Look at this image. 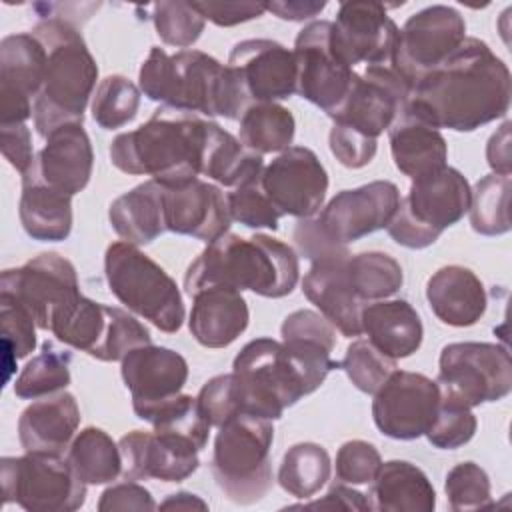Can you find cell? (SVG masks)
<instances>
[{"instance_id":"obj_22","label":"cell","mask_w":512,"mask_h":512,"mask_svg":"<svg viewBox=\"0 0 512 512\" xmlns=\"http://www.w3.org/2000/svg\"><path fill=\"white\" fill-rule=\"evenodd\" d=\"M118 448L124 480L182 482L200 466V450L192 442L154 430H132L118 440Z\"/></svg>"},{"instance_id":"obj_32","label":"cell","mask_w":512,"mask_h":512,"mask_svg":"<svg viewBox=\"0 0 512 512\" xmlns=\"http://www.w3.org/2000/svg\"><path fill=\"white\" fill-rule=\"evenodd\" d=\"M394 166L410 180H418L446 168L448 144L440 130L404 112L388 128Z\"/></svg>"},{"instance_id":"obj_27","label":"cell","mask_w":512,"mask_h":512,"mask_svg":"<svg viewBox=\"0 0 512 512\" xmlns=\"http://www.w3.org/2000/svg\"><path fill=\"white\" fill-rule=\"evenodd\" d=\"M80 426V408L76 398L66 392H54L36 398L18 418V440L24 452L62 456L68 450Z\"/></svg>"},{"instance_id":"obj_52","label":"cell","mask_w":512,"mask_h":512,"mask_svg":"<svg viewBox=\"0 0 512 512\" xmlns=\"http://www.w3.org/2000/svg\"><path fill=\"white\" fill-rule=\"evenodd\" d=\"M198 406L208 418V422L216 428H220L226 420L240 414L236 390H234V376L230 374H218L210 378L198 392Z\"/></svg>"},{"instance_id":"obj_16","label":"cell","mask_w":512,"mask_h":512,"mask_svg":"<svg viewBox=\"0 0 512 512\" xmlns=\"http://www.w3.org/2000/svg\"><path fill=\"white\" fill-rule=\"evenodd\" d=\"M410 96V86L388 64L366 66L356 72L342 104L330 114L334 124L348 126L368 138L388 130L402 114Z\"/></svg>"},{"instance_id":"obj_6","label":"cell","mask_w":512,"mask_h":512,"mask_svg":"<svg viewBox=\"0 0 512 512\" xmlns=\"http://www.w3.org/2000/svg\"><path fill=\"white\" fill-rule=\"evenodd\" d=\"M272 442L274 426L268 418L236 414L218 428L210 470L228 500L248 506L270 492Z\"/></svg>"},{"instance_id":"obj_60","label":"cell","mask_w":512,"mask_h":512,"mask_svg":"<svg viewBox=\"0 0 512 512\" xmlns=\"http://www.w3.org/2000/svg\"><path fill=\"white\" fill-rule=\"evenodd\" d=\"M510 128L512 122L506 120L490 138L486 144V160L492 168V174L510 176L512 172V154H510Z\"/></svg>"},{"instance_id":"obj_31","label":"cell","mask_w":512,"mask_h":512,"mask_svg":"<svg viewBox=\"0 0 512 512\" xmlns=\"http://www.w3.org/2000/svg\"><path fill=\"white\" fill-rule=\"evenodd\" d=\"M362 332L382 354L400 360L412 356L424 338V326L416 308L400 298L376 300L362 306Z\"/></svg>"},{"instance_id":"obj_45","label":"cell","mask_w":512,"mask_h":512,"mask_svg":"<svg viewBox=\"0 0 512 512\" xmlns=\"http://www.w3.org/2000/svg\"><path fill=\"white\" fill-rule=\"evenodd\" d=\"M152 22L160 40L168 46L190 48L204 32L206 20L192 2H156L152 6Z\"/></svg>"},{"instance_id":"obj_40","label":"cell","mask_w":512,"mask_h":512,"mask_svg":"<svg viewBox=\"0 0 512 512\" xmlns=\"http://www.w3.org/2000/svg\"><path fill=\"white\" fill-rule=\"evenodd\" d=\"M330 472L332 462L324 446L316 442H298L284 452L276 480L284 492L306 500L324 488Z\"/></svg>"},{"instance_id":"obj_53","label":"cell","mask_w":512,"mask_h":512,"mask_svg":"<svg viewBox=\"0 0 512 512\" xmlns=\"http://www.w3.org/2000/svg\"><path fill=\"white\" fill-rule=\"evenodd\" d=\"M328 144H330V152L334 154V158L352 170L364 168L366 164L372 162V158L376 156L378 150V140L368 138L348 126L342 124H332L330 134H328Z\"/></svg>"},{"instance_id":"obj_1","label":"cell","mask_w":512,"mask_h":512,"mask_svg":"<svg viewBox=\"0 0 512 512\" xmlns=\"http://www.w3.org/2000/svg\"><path fill=\"white\" fill-rule=\"evenodd\" d=\"M512 76L502 58L480 40L464 42L412 88L404 112L454 132H472L504 118L510 108Z\"/></svg>"},{"instance_id":"obj_47","label":"cell","mask_w":512,"mask_h":512,"mask_svg":"<svg viewBox=\"0 0 512 512\" xmlns=\"http://www.w3.org/2000/svg\"><path fill=\"white\" fill-rule=\"evenodd\" d=\"M340 368L360 392L374 394L396 370V360L382 354L366 338H358L346 348V354L340 360Z\"/></svg>"},{"instance_id":"obj_10","label":"cell","mask_w":512,"mask_h":512,"mask_svg":"<svg viewBox=\"0 0 512 512\" xmlns=\"http://www.w3.org/2000/svg\"><path fill=\"white\" fill-rule=\"evenodd\" d=\"M440 402L476 408L498 402L512 390V362L506 346L492 342H452L438 358Z\"/></svg>"},{"instance_id":"obj_18","label":"cell","mask_w":512,"mask_h":512,"mask_svg":"<svg viewBox=\"0 0 512 512\" xmlns=\"http://www.w3.org/2000/svg\"><path fill=\"white\" fill-rule=\"evenodd\" d=\"M396 36L398 26L380 2H342L332 22V48L350 68L388 64Z\"/></svg>"},{"instance_id":"obj_38","label":"cell","mask_w":512,"mask_h":512,"mask_svg":"<svg viewBox=\"0 0 512 512\" xmlns=\"http://www.w3.org/2000/svg\"><path fill=\"white\" fill-rule=\"evenodd\" d=\"M294 134L296 120L292 112L278 102L250 104L240 116L238 140L260 156L288 150Z\"/></svg>"},{"instance_id":"obj_5","label":"cell","mask_w":512,"mask_h":512,"mask_svg":"<svg viewBox=\"0 0 512 512\" xmlns=\"http://www.w3.org/2000/svg\"><path fill=\"white\" fill-rule=\"evenodd\" d=\"M46 48L42 90L34 100L32 120L46 138L64 124H82L92 100L98 66L82 34L62 18H46L30 30Z\"/></svg>"},{"instance_id":"obj_19","label":"cell","mask_w":512,"mask_h":512,"mask_svg":"<svg viewBox=\"0 0 512 512\" xmlns=\"http://www.w3.org/2000/svg\"><path fill=\"white\" fill-rule=\"evenodd\" d=\"M400 190L390 180H374L340 190L316 218L322 230L340 244H350L388 226L400 204Z\"/></svg>"},{"instance_id":"obj_36","label":"cell","mask_w":512,"mask_h":512,"mask_svg":"<svg viewBox=\"0 0 512 512\" xmlns=\"http://www.w3.org/2000/svg\"><path fill=\"white\" fill-rule=\"evenodd\" d=\"M264 168V158L248 150L236 136L210 120L208 140L204 148L202 176L220 186L236 188L238 184L258 176Z\"/></svg>"},{"instance_id":"obj_24","label":"cell","mask_w":512,"mask_h":512,"mask_svg":"<svg viewBox=\"0 0 512 512\" xmlns=\"http://www.w3.org/2000/svg\"><path fill=\"white\" fill-rule=\"evenodd\" d=\"M162 206L166 230L206 244L226 234L232 224L226 194L200 178L182 186H162Z\"/></svg>"},{"instance_id":"obj_42","label":"cell","mask_w":512,"mask_h":512,"mask_svg":"<svg viewBox=\"0 0 512 512\" xmlns=\"http://www.w3.org/2000/svg\"><path fill=\"white\" fill-rule=\"evenodd\" d=\"M348 278L362 302H376L394 296L404 284V272L396 258L386 252H360L348 256Z\"/></svg>"},{"instance_id":"obj_39","label":"cell","mask_w":512,"mask_h":512,"mask_svg":"<svg viewBox=\"0 0 512 512\" xmlns=\"http://www.w3.org/2000/svg\"><path fill=\"white\" fill-rule=\"evenodd\" d=\"M134 414L140 420L150 422L154 432L180 436V438L192 442L200 452L208 444L212 424L200 410L198 398L192 394L180 392L164 402L134 410Z\"/></svg>"},{"instance_id":"obj_20","label":"cell","mask_w":512,"mask_h":512,"mask_svg":"<svg viewBox=\"0 0 512 512\" xmlns=\"http://www.w3.org/2000/svg\"><path fill=\"white\" fill-rule=\"evenodd\" d=\"M46 48L32 32L8 34L0 42V124H22L32 116L42 90Z\"/></svg>"},{"instance_id":"obj_48","label":"cell","mask_w":512,"mask_h":512,"mask_svg":"<svg viewBox=\"0 0 512 512\" xmlns=\"http://www.w3.org/2000/svg\"><path fill=\"white\" fill-rule=\"evenodd\" d=\"M2 348H4V380L10 378V368L18 358H26L36 348V322L30 312L8 296H0Z\"/></svg>"},{"instance_id":"obj_59","label":"cell","mask_w":512,"mask_h":512,"mask_svg":"<svg viewBox=\"0 0 512 512\" xmlns=\"http://www.w3.org/2000/svg\"><path fill=\"white\" fill-rule=\"evenodd\" d=\"M290 508H306V510H358L366 512L372 510V502L366 494L354 490L350 484L338 482L334 484L322 498L312 502L294 504Z\"/></svg>"},{"instance_id":"obj_15","label":"cell","mask_w":512,"mask_h":512,"mask_svg":"<svg viewBox=\"0 0 512 512\" xmlns=\"http://www.w3.org/2000/svg\"><path fill=\"white\" fill-rule=\"evenodd\" d=\"M440 406L436 380L408 370H394L374 392L376 428L394 440H416L426 434Z\"/></svg>"},{"instance_id":"obj_23","label":"cell","mask_w":512,"mask_h":512,"mask_svg":"<svg viewBox=\"0 0 512 512\" xmlns=\"http://www.w3.org/2000/svg\"><path fill=\"white\" fill-rule=\"evenodd\" d=\"M36 152L22 182L44 184L68 196L82 192L92 176L94 152L82 124H64L52 130Z\"/></svg>"},{"instance_id":"obj_51","label":"cell","mask_w":512,"mask_h":512,"mask_svg":"<svg viewBox=\"0 0 512 512\" xmlns=\"http://www.w3.org/2000/svg\"><path fill=\"white\" fill-rule=\"evenodd\" d=\"M382 464L380 452L366 440H348L336 452V480L358 486L370 484Z\"/></svg>"},{"instance_id":"obj_50","label":"cell","mask_w":512,"mask_h":512,"mask_svg":"<svg viewBox=\"0 0 512 512\" xmlns=\"http://www.w3.org/2000/svg\"><path fill=\"white\" fill-rule=\"evenodd\" d=\"M476 428H478V420L472 408L440 402L436 418L424 436L434 448L454 450L468 444L474 438Z\"/></svg>"},{"instance_id":"obj_43","label":"cell","mask_w":512,"mask_h":512,"mask_svg":"<svg viewBox=\"0 0 512 512\" xmlns=\"http://www.w3.org/2000/svg\"><path fill=\"white\" fill-rule=\"evenodd\" d=\"M510 186V176L500 174H488L476 182L468 210L474 232L482 236H500L510 230Z\"/></svg>"},{"instance_id":"obj_28","label":"cell","mask_w":512,"mask_h":512,"mask_svg":"<svg viewBox=\"0 0 512 512\" xmlns=\"http://www.w3.org/2000/svg\"><path fill=\"white\" fill-rule=\"evenodd\" d=\"M470 200L472 188L466 176L446 166L436 174L412 180L402 204L420 224L444 232L464 218L470 210Z\"/></svg>"},{"instance_id":"obj_2","label":"cell","mask_w":512,"mask_h":512,"mask_svg":"<svg viewBox=\"0 0 512 512\" xmlns=\"http://www.w3.org/2000/svg\"><path fill=\"white\" fill-rule=\"evenodd\" d=\"M210 120L200 114L160 106L136 130L110 142V162L124 174L152 176L172 188L202 174Z\"/></svg>"},{"instance_id":"obj_55","label":"cell","mask_w":512,"mask_h":512,"mask_svg":"<svg viewBox=\"0 0 512 512\" xmlns=\"http://www.w3.org/2000/svg\"><path fill=\"white\" fill-rule=\"evenodd\" d=\"M156 508L158 504L154 502L152 494L136 480H124L108 486L98 500L100 512H148Z\"/></svg>"},{"instance_id":"obj_9","label":"cell","mask_w":512,"mask_h":512,"mask_svg":"<svg viewBox=\"0 0 512 512\" xmlns=\"http://www.w3.org/2000/svg\"><path fill=\"white\" fill-rule=\"evenodd\" d=\"M50 332L62 344L100 362H118L132 348L152 342L148 328L128 310L94 302L82 294L54 312Z\"/></svg>"},{"instance_id":"obj_34","label":"cell","mask_w":512,"mask_h":512,"mask_svg":"<svg viewBox=\"0 0 512 512\" xmlns=\"http://www.w3.org/2000/svg\"><path fill=\"white\" fill-rule=\"evenodd\" d=\"M108 220L124 242L134 246L154 242L166 232L162 184L150 178L120 194L108 208Z\"/></svg>"},{"instance_id":"obj_41","label":"cell","mask_w":512,"mask_h":512,"mask_svg":"<svg viewBox=\"0 0 512 512\" xmlns=\"http://www.w3.org/2000/svg\"><path fill=\"white\" fill-rule=\"evenodd\" d=\"M70 362L72 352L46 340L42 350L26 362L14 380V394L24 400H36L60 390L70 384Z\"/></svg>"},{"instance_id":"obj_44","label":"cell","mask_w":512,"mask_h":512,"mask_svg":"<svg viewBox=\"0 0 512 512\" xmlns=\"http://www.w3.org/2000/svg\"><path fill=\"white\" fill-rule=\"evenodd\" d=\"M140 94V88L122 74L102 78L90 100L94 122L104 130L126 126L138 114Z\"/></svg>"},{"instance_id":"obj_30","label":"cell","mask_w":512,"mask_h":512,"mask_svg":"<svg viewBox=\"0 0 512 512\" xmlns=\"http://www.w3.org/2000/svg\"><path fill=\"white\" fill-rule=\"evenodd\" d=\"M426 300L434 316L454 328L474 326L488 306L482 280L460 264L442 266L428 278Z\"/></svg>"},{"instance_id":"obj_14","label":"cell","mask_w":512,"mask_h":512,"mask_svg":"<svg viewBox=\"0 0 512 512\" xmlns=\"http://www.w3.org/2000/svg\"><path fill=\"white\" fill-rule=\"evenodd\" d=\"M0 296L22 304L40 330H50L54 312L80 296L78 274L68 258L42 252L26 264L2 272Z\"/></svg>"},{"instance_id":"obj_21","label":"cell","mask_w":512,"mask_h":512,"mask_svg":"<svg viewBox=\"0 0 512 512\" xmlns=\"http://www.w3.org/2000/svg\"><path fill=\"white\" fill-rule=\"evenodd\" d=\"M228 66L236 74L248 104L278 102L296 94L294 52L270 38L234 44Z\"/></svg>"},{"instance_id":"obj_8","label":"cell","mask_w":512,"mask_h":512,"mask_svg":"<svg viewBox=\"0 0 512 512\" xmlns=\"http://www.w3.org/2000/svg\"><path fill=\"white\" fill-rule=\"evenodd\" d=\"M240 414L278 420L286 408L308 396L304 380L282 342L254 338L232 362Z\"/></svg>"},{"instance_id":"obj_61","label":"cell","mask_w":512,"mask_h":512,"mask_svg":"<svg viewBox=\"0 0 512 512\" xmlns=\"http://www.w3.org/2000/svg\"><path fill=\"white\" fill-rule=\"evenodd\" d=\"M326 8L324 0H274L266 2V10L288 22H304L318 16Z\"/></svg>"},{"instance_id":"obj_49","label":"cell","mask_w":512,"mask_h":512,"mask_svg":"<svg viewBox=\"0 0 512 512\" xmlns=\"http://www.w3.org/2000/svg\"><path fill=\"white\" fill-rule=\"evenodd\" d=\"M226 200L232 220L240 222L242 226L278 230L280 214L264 194L260 186V174L232 188V192L226 194Z\"/></svg>"},{"instance_id":"obj_37","label":"cell","mask_w":512,"mask_h":512,"mask_svg":"<svg viewBox=\"0 0 512 512\" xmlns=\"http://www.w3.org/2000/svg\"><path fill=\"white\" fill-rule=\"evenodd\" d=\"M66 460L88 486L110 484L122 476V456L118 442L112 440L108 432L96 426H86L80 430L68 450Z\"/></svg>"},{"instance_id":"obj_7","label":"cell","mask_w":512,"mask_h":512,"mask_svg":"<svg viewBox=\"0 0 512 512\" xmlns=\"http://www.w3.org/2000/svg\"><path fill=\"white\" fill-rule=\"evenodd\" d=\"M104 276L110 292L132 314L166 334L182 328L186 308L178 284L138 246L112 242L104 254Z\"/></svg>"},{"instance_id":"obj_57","label":"cell","mask_w":512,"mask_h":512,"mask_svg":"<svg viewBox=\"0 0 512 512\" xmlns=\"http://www.w3.org/2000/svg\"><path fill=\"white\" fill-rule=\"evenodd\" d=\"M194 8L202 14L204 20H210L216 26H236L254 18H260L266 12V2H192Z\"/></svg>"},{"instance_id":"obj_25","label":"cell","mask_w":512,"mask_h":512,"mask_svg":"<svg viewBox=\"0 0 512 512\" xmlns=\"http://www.w3.org/2000/svg\"><path fill=\"white\" fill-rule=\"evenodd\" d=\"M120 374L130 390L132 410H140L180 394L188 380V362L176 350L150 342L120 360Z\"/></svg>"},{"instance_id":"obj_12","label":"cell","mask_w":512,"mask_h":512,"mask_svg":"<svg viewBox=\"0 0 512 512\" xmlns=\"http://www.w3.org/2000/svg\"><path fill=\"white\" fill-rule=\"evenodd\" d=\"M466 38L464 16L446 4L414 12L398 30L388 66L412 88L426 72L444 62Z\"/></svg>"},{"instance_id":"obj_33","label":"cell","mask_w":512,"mask_h":512,"mask_svg":"<svg viewBox=\"0 0 512 512\" xmlns=\"http://www.w3.org/2000/svg\"><path fill=\"white\" fill-rule=\"evenodd\" d=\"M372 510L384 512H432L436 490L422 468L406 460L382 462L370 482Z\"/></svg>"},{"instance_id":"obj_46","label":"cell","mask_w":512,"mask_h":512,"mask_svg":"<svg viewBox=\"0 0 512 512\" xmlns=\"http://www.w3.org/2000/svg\"><path fill=\"white\" fill-rule=\"evenodd\" d=\"M448 508L454 512L482 510L492 506L490 478L476 462H460L452 466L444 480Z\"/></svg>"},{"instance_id":"obj_26","label":"cell","mask_w":512,"mask_h":512,"mask_svg":"<svg viewBox=\"0 0 512 512\" xmlns=\"http://www.w3.org/2000/svg\"><path fill=\"white\" fill-rule=\"evenodd\" d=\"M348 256L312 262L302 278V292L342 336L352 338L362 334L360 312L364 302L352 290L346 268Z\"/></svg>"},{"instance_id":"obj_58","label":"cell","mask_w":512,"mask_h":512,"mask_svg":"<svg viewBox=\"0 0 512 512\" xmlns=\"http://www.w3.org/2000/svg\"><path fill=\"white\" fill-rule=\"evenodd\" d=\"M0 148L2 156L16 172H20V176H24L30 170L36 154L32 150V134L26 122L0 124Z\"/></svg>"},{"instance_id":"obj_35","label":"cell","mask_w":512,"mask_h":512,"mask_svg":"<svg viewBox=\"0 0 512 512\" xmlns=\"http://www.w3.org/2000/svg\"><path fill=\"white\" fill-rule=\"evenodd\" d=\"M18 216L32 240L62 242L72 232V196L44 184L22 182Z\"/></svg>"},{"instance_id":"obj_11","label":"cell","mask_w":512,"mask_h":512,"mask_svg":"<svg viewBox=\"0 0 512 512\" xmlns=\"http://www.w3.org/2000/svg\"><path fill=\"white\" fill-rule=\"evenodd\" d=\"M0 482L4 504L16 502L28 512H74L86 502L88 484L78 478L66 456H4Z\"/></svg>"},{"instance_id":"obj_3","label":"cell","mask_w":512,"mask_h":512,"mask_svg":"<svg viewBox=\"0 0 512 512\" xmlns=\"http://www.w3.org/2000/svg\"><path fill=\"white\" fill-rule=\"evenodd\" d=\"M140 92L162 106L236 120L250 106L228 64L202 50L168 54L152 46L138 72Z\"/></svg>"},{"instance_id":"obj_62","label":"cell","mask_w":512,"mask_h":512,"mask_svg":"<svg viewBox=\"0 0 512 512\" xmlns=\"http://www.w3.org/2000/svg\"><path fill=\"white\" fill-rule=\"evenodd\" d=\"M162 510H208V504L192 494V492H174L164 502H160Z\"/></svg>"},{"instance_id":"obj_56","label":"cell","mask_w":512,"mask_h":512,"mask_svg":"<svg viewBox=\"0 0 512 512\" xmlns=\"http://www.w3.org/2000/svg\"><path fill=\"white\" fill-rule=\"evenodd\" d=\"M386 230H388L390 238H392L396 244H400V246H404V248H410V250L428 248V246H432V244L442 236V232H438V230H434V228H430V226L420 224V222L406 210V206L402 204V200H400V204H398L396 214H394L392 220L388 222Z\"/></svg>"},{"instance_id":"obj_54","label":"cell","mask_w":512,"mask_h":512,"mask_svg":"<svg viewBox=\"0 0 512 512\" xmlns=\"http://www.w3.org/2000/svg\"><path fill=\"white\" fill-rule=\"evenodd\" d=\"M294 242H296L300 254L304 258H308L310 262L350 254L348 246L332 240L322 230V226L318 224L316 218H302V220H298V224L294 228Z\"/></svg>"},{"instance_id":"obj_4","label":"cell","mask_w":512,"mask_h":512,"mask_svg":"<svg viewBox=\"0 0 512 512\" xmlns=\"http://www.w3.org/2000/svg\"><path fill=\"white\" fill-rule=\"evenodd\" d=\"M298 278L300 262L290 244L268 234L242 238L226 232L188 266L184 290L192 296L204 286L220 284L264 298H284L292 294Z\"/></svg>"},{"instance_id":"obj_29","label":"cell","mask_w":512,"mask_h":512,"mask_svg":"<svg viewBox=\"0 0 512 512\" xmlns=\"http://www.w3.org/2000/svg\"><path fill=\"white\" fill-rule=\"evenodd\" d=\"M190 298L188 328L200 346L226 348L248 328L250 312L240 290L214 284L196 290Z\"/></svg>"},{"instance_id":"obj_13","label":"cell","mask_w":512,"mask_h":512,"mask_svg":"<svg viewBox=\"0 0 512 512\" xmlns=\"http://www.w3.org/2000/svg\"><path fill=\"white\" fill-rule=\"evenodd\" d=\"M296 94L330 116L346 98L354 68L344 64L332 48V22L314 20L294 40Z\"/></svg>"},{"instance_id":"obj_17","label":"cell","mask_w":512,"mask_h":512,"mask_svg":"<svg viewBox=\"0 0 512 512\" xmlns=\"http://www.w3.org/2000/svg\"><path fill=\"white\" fill-rule=\"evenodd\" d=\"M260 186L280 216L314 218L324 206L328 172L306 146H290L260 172Z\"/></svg>"}]
</instances>
